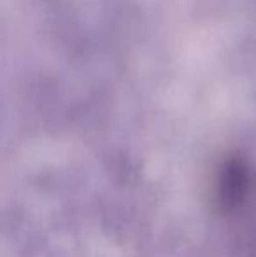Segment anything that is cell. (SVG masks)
<instances>
[{
	"label": "cell",
	"mask_w": 256,
	"mask_h": 257,
	"mask_svg": "<svg viewBox=\"0 0 256 257\" xmlns=\"http://www.w3.org/2000/svg\"><path fill=\"white\" fill-rule=\"evenodd\" d=\"M216 191H218V201L223 205V208H239L253 191V177L247 166L240 161L225 163L216 180Z\"/></svg>",
	"instance_id": "1"
}]
</instances>
